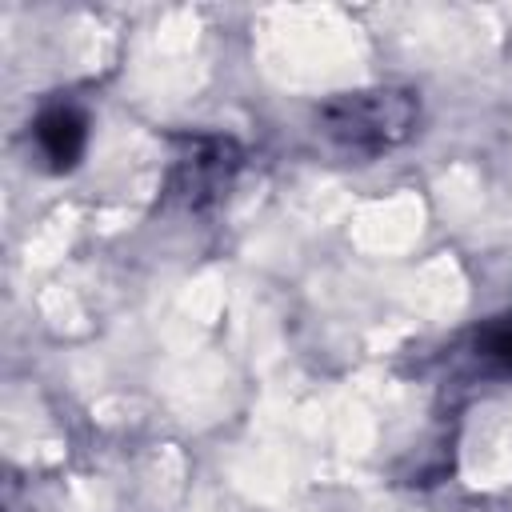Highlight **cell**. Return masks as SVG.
<instances>
[{"instance_id": "cell-1", "label": "cell", "mask_w": 512, "mask_h": 512, "mask_svg": "<svg viewBox=\"0 0 512 512\" xmlns=\"http://www.w3.org/2000/svg\"><path fill=\"white\" fill-rule=\"evenodd\" d=\"M420 120V96L412 88H360L320 104V132L348 156L376 160L400 148Z\"/></svg>"}, {"instance_id": "cell-2", "label": "cell", "mask_w": 512, "mask_h": 512, "mask_svg": "<svg viewBox=\"0 0 512 512\" xmlns=\"http://www.w3.org/2000/svg\"><path fill=\"white\" fill-rule=\"evenodd\" d=\"M236 168L240 148L228 136H192L184 140V152H176V164L168 172V196L188 212H204L224 196Z\"/></svg>"}, {"instance_id": "cell-3", "label": "cell", "mask_w": 512, "mask_h": 512, "mask_svg": "<svg viewBox=\"0 0 512 512\" xmlns=\"http://www.w3.org/2000/svg\"><path fill=\"white\" fill-rule=\"evenodd\" d=\"M36 144L48 160L52 172H72L76 160L84 156V144H88V120L80 108L72 104H52L36 116Z\"/></svg>"}, {"instance_id": "cell-4", "label": "cell", "mask_w": 512, "mask_h": 512, "mask_svg": "<svg viewBox=\"0 0 512 512\" xmlns=\"http://www.w3.org/2000/svg\"><path fill=\"white\" fill-rule=\"evenodd\" d=\"M476 352H480L484 360H492L500 372L512 376V312L492 316V320L476 332Z\"/></svg>"}]
</instances>
